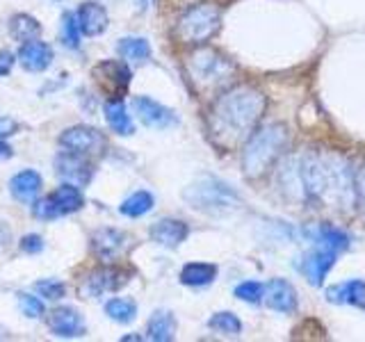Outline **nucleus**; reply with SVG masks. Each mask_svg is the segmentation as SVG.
<instances>
[{
	"instance_id": "6ab92c4d",
	"label": "nucleus",
	"mask_w": 365,
	"mask_h": 342,
	"mask_svg": "<svg viewBox=\"0 0 365 342\" xmlns=\"http://www.w3.org/2000/svg\"><path fill=\"white\" fill-rule=\"evenodd\" d=\"M327 301L359 306L365 311V281L351 279V281H345V283L331 285V288H327Z\"/></svg>"
},
{
	"instance_id": "6e6552de",
	"label": "nucleus",
	"mask_w": 365,
	"mask_h": 342,
	"mask_svg": "<svg viewBox=\"0 0 365 342\" xmlns=\"http://www.w3.org/2000/svg\"><path fill=\"white\" fill-rule=\"evenodd\" d=\"M133 110L140 117V121L146 125V128H155V130H165L171 128V125L178 123V117L174 110L165 108L163 103H158L148 96H135L133 98Z\"/></svg>"
},
{
	"instance_id": "dca6fc26",
	"label": "nucleus",
	"mask_w": 365,
	"mask_h": 342,
	"mask_svg": "<svg viewBox=\"0 0 365 342\" xmlns=\"http://www.w3.org/2000/svg\"><path fill=\"white\" fill-rule=\"evenodd\" d=\"M151 239L160 247H167V249H176L178 244H182L190 235V226L180 219H160L151 226V231H148Z\"/></svg>"
},
{
	"instance_id": "58836bf2",
	"label": "nucleus",
	"mask_w": 365,
	"mask_h": 342,
	"mask_svg": "<svg viewBox=\"0 0 365 342\" xmlns=\"http://www.w3.org/2000/svg\"><path fill=\"white\" fill-rule=\"evenodd\" d=\"M356 194H359V199H361L363 208H365V169L361 171V176L356 180Z\"/></svg>"
},
{
	"instance_id": "f8f14e48",
	"label": "nucleus",
	"mask_w": 365,
	"mask_h": 342,
	"mask_svg": "<svg viewBox=\"0 0 365 342\" xmlns=\"http://www.w3.org/2000/svg\"><path fill=\"white\" fill-rule=\"evenodd\" d=\"M48 331L57 338H80L87 333V324L76 308L60 306L48 315Z\"/></svg>"
},
{
	"instance_id": "1a4fd4ad",
	"label": "nucleus",
	"mask_w": 365,
	"mask_h": 342,
	"mask_svg": "<svg viewBox=\"0 0 365 342\" xmlns=\"http://www.w3.org/2000/svg\"><path fill=\"white\" fill-rule=\"evenodd\" d=\"M55 171L57 176H60L64 182H73V185L83 187L91 180L94 176V169H91V162L80 153H73V151H64L55 157Z\"/></svg>"
},
{
	"instance_id": "0eeeda50",
	"label": "nucleus",
	"mask_w": 365,
	"mask_h": 342,
	"mask_svg": "<svg viewBox=\"0 0 365 342\" xmlns=\"http://www.w3.org/2000/svg\"><path fill=\"white\" fill-rule=\"evenodd\" d=\"M60 146L80 155H94L106 148V137L91 125H71L60 135Z\"/></svg>"
},
{
	"instance_id": "20e7f679",
	"label": "nucleus",
	"mask_w": 365,
	"mask_h": 342,
	"mask_svg": "<svg viewBox=\"0 0 365 342\" xmlns=\"http://www.w3.org/2000/svg\"><path fill=\"white\" fill-rule=\"evenodd\" d=\"M222 26V11L212 3L190 7L176 23V39L187 46L205 43Z\"/></svg>"
},
{
	"instance_id": "a878e982",
	"label": "nucleus",
	"mask_w": 365,
	"mask_h": 342,
	"mask_svg": "<svg viewBox=\"0 0 365 342\" xmlns=\"http://www.w3.org/2000/svg\"><path fill=\"white\" fill-rule=\"evenodd\" d=\"M117 51L125 62L140 64V62H146L148 57H151V43H148L144 37H125L119 41Z\"/></svg>"
},
{
	"instance_id": "ea45409f",
	"label": "nucleus",
	"mask_w": 365,
	"mask_h": 342,
	"mask_svg": "<svg viewBox=\"0 0 365 342\" xmlns=\"http://www.w3.org/2000/svg\"><path fill=\"white\" fill-rule=\"evenodd\" d=\"M7 157H11V148L0 140V160H7Z\"/></svg>"
},
{
	"instance_id": "5701e85b",
	"label": "nucleus",
	"mask_w": 365,
	"mask_h": 342,
	"mask_svg": "<svg viewBox=\"0 0 365 342\" xmlns=\"http://www.w3.org/2000/svg\"><path fill=\"white\" fill-rule=\"evenodd\" d=\"M148 338L155 342H169L176 336V317L169 311H155L148 319Z\"/></svg>"
},
{
	"instance_id": "ddd939ff",
	"label": "nucleus",
	"mask_w": 365,
	"mask_h": 342,
	"mask_svg": "<svg viewBox=\"0 0 365 342\" xmlns=\"http://www.w3.org/2000/svg\"><path fill=\"white\" fill-rule=\"evenodd\" d=\"M262 301L269 308V311L277 313H294L297 311V290L292 288V283H288L285 279H272L265 285V294H262Z\"/></svg>"
},
{
	"instance_id": "393cba45",
	"label": "nucleus",
	"mask_w": 365,
	"mask_h": 342,
	"mask_svg": "<svg viewBox=\"0 0 365 342\" xmlns=\"http://www.w3.org/2000/svg\"><path fill=\"white\" fill-rule=\"evenodd\" d=\"M9 34L21 43H26L30 39H39L41 23L30 14H14L9 19Z\"/></svg>"
},
{
	"instance_id": "c756f323",
	"label": "nucleus",
	"mask_w": 365,
	"mask_h": 342,
	"mask_svg": "<svg viewBox=\"0 0 365 342\" xmlns=\"http://www.w3.org/2000/svg\"><path fill=\"white\" fill-rule=\"evenodd\" d=\"M80 34H83V30H80L78 14L76 11H64V16H62V41H64V46H68V48H78Z\"/></svg>"
},
{
	"instance_id": "c85d7f7f",
	"label": "nucleus",
	"mask_w": 365,
	"mask_h": 342,
	"mask_svg": "<svg viewBox=\"0 0 365 342\" xmlns=\"http://www.w3.org/2000/svg\"><path fill=\"white\" fill-rule=\"evenodd\" d=\"M208 326L222 336H240L242 333V322L233 313H215L208 319Z\"/></svg>"
},
{
	"instance_id": "2eb2a0df",
	"label": "nucleus",
	"mask_w": 365,
	"mask_h": 342,
	"mask_svg": "<svg viewBox=\"0 0 365 342\" xmlns=\"http://www.w3.org/2000/svg\"><path fill=\"white\" fill-rule=\"evenodd\" d=\"M128 244V235L119 228H98V231L91 235V247H94V254L101 260H114L121 251Z\"/></svg>"
},
{
	"instance_id": "423d86ee",
	"label": "nucleus",
	"mask_w": 365,
	"mask_h": 342,
	"mask_svg": "<svg viewBox=\"0 0 365 342\" xmlns=\"http://www.w3.org/2000/svg\"><path fill=\"white\" fill-rule=\"evenodd\" d=\"M130 68L119 60H103L91 68V80L108 98H123L130 87Z\"/></svg>"
},
{
	"instance_id": "412c9836",
	"label": "nucleus",
	"mask_w": 365,
	"mask_h": 342,
	"mask_svg": "<svg viewBox=\"0 0 365 342\" xmlns=\"http://www.w3.org/2000/svg\"><path fill=\"white\" fill-rule=\"evenodd\" d=\"M217 279V265L212 262H187L180 269V283L190 285V288H203L210 285Z\"/></svg>"
},
{
	"instance_id": "39448f33",
	"label": "nucleus",
	"mask_w": 365,
	"mask_h": 342,
	"mask_svg": "<svg viewBox=\"0 0 365 342\" xmlns=\"http://www.w3.org/2000/svg\"><path fill=\"white\" fill-rule=\"evenodd\" d=\"M187 71L192 76V83L199 87H212V85H222L224 80L231 76L233 66L231 62L222 57L212 48H201L194 51L190 62H187Z\"/></svg>"
},
{
	"instance_id": "e433bc0d",
	"label": "nucleus",
	"mask_w": 365,
	"mask_h": 342,
	"mask_svg": "<svg viewBox=\"0 0 365 342\" xmlns=\"http://www.w3.org/2000/svg\"><path fill=\"white\" fill-rule=\"evenodd\" d=\"M11 244V228L5 219H0V254Z\"/></svg>"
},
{
	"instance_id": "7ed1b4c3",
	"label": "nucleus",
	"mask_w": 365,
	"mask_h": 342,
	"mask_svg": "<svg viewBox=\"0 0 365 342\" xmlns=\"http://www.w3.org/2000/svg\"><path fill=\"white\" fill-rule=\"evenodd\" d=\"M285 146H288V130L283 123H269L265 128L251 133L247 137V146L242 153V167L249 178H258L272 167Z\"/></svg>"
},
{
	"instance_id": "473e14b6",
	"label": "nucleus",
	"mask_w": 365,
	"mask_h": 342,
	"mask_svg": "<svg viewBox=\"0 0 365 342\" xmlns=\"http://www.w3.org/2000/svg\"><path fill=\"white\" fill-rule=\"evenodd\" d=\"M32 214L37 217V219L53 222V219H57V217H62V210L57 208V203H55L53 197H46V199L34 201V205H32Z\"/></svg>"
},
{
	"instance_id": "bb28decb",
	"label": "nucleus",
	"mask_w": 365,
	"mask_h": 342,
	"mask_svg": "<svg viewBox=\"0 0 365 342\" xmlns=\"http://www.w3.org/2000/svg\"><path fill=\"white\" fill-rule=\"evenodd\" d=\"M153 203H155L153 194L146 190H140V192H133L130 197L119 205V212L135 219V217H144L146 212H151Z\"/></svg>"
},
{
	"instance_id": "4be33fe9",
	"label": "nucleus",
	"mask_w": 365,
	"mask_h": 342,
	"mask_svg": "<svg viewBox=\"0 0 365 342\" xmlns=\"http://www.w3.org/2000/svg\"><path fill=\"white\" fill-rule=\"evenodd\" d=\"M308 235H311V239L317 247H327L334 251H345L349 247V235L329 224H319L313 231H308Z\"/></svg>"
},
{
	"instance_id": "f3484780",
	"label": "nucleus",
	"mask_w": 365,
	"mask_h": 342,
	"mask_svg": "<svg viewBox=\"0 0 365 342\" xmlns=\"http://www.w3.org/2000/svg\"><path fill=\"white\" fill-rule=\"evenodd\" d=\"M78 23H80V30H83V34H87V37H98V34H103L108 30V11L103 5L98 3H91V0H87V3H83L78 7Z\"/></svg>"
},
{
	"instance_id": "7c9ffc66",
	"label": "nucleus",
	"mask_w": 365,
	"mask_h": 342,
	"mask_svg": "<svg viewBox=\"0 0 365 342\" xmlns=\"http://www.w3.org/2000/svg\"><path fill=\"white\" fill-rule=\"evenodd\" d=\"M262 294H265V285L258 281H245L235 288V296L240 301H247V304H260Z\"/></svg>"
},
{
	"instance_id": "aec40b11",
	"label": "nucleus",
	"mask_w": 365,
	"mask_h": 342,
	"mask_svg": "<svg viewBox=\"0 0 365 342\" xmlns=\"http://www.w3.org/2000/svg\"><path fill=\"white\" fill-rule=\"evenodd\" d=\"M103 114H106L108 125L117 135L128 137V135L135 133V123H133L130 114H128V110H125L121 98H110L106 105H103Z\"/></svg>"
},
{
	"instance_id": "cd10ccee",
	"label": "nucleus",
	"mask_w": 365,
	"mask_h": 342,
	"mask_svg": "<svg viewBox=\"0 0 365 342\" xmlns=\"http://www.w3.org/2000/svg\"><path fill=\"white\" fill-rule=\"evenodd\" d=\"M106 315L119 324H130L137 317V304L133 299H123V296H112L106 304Z\"/></svg>"
},
{
	"instance_id": "9b49d317",
	"label": "nucleus",
	"mask_w": 365,
	"mask_h": 342,
	"mask_svg": "<svg viewBox=\"0 0 365 342\" xmlns=\"http://www.w3.org/2000/svg\"><path fill=\"white\" fill-rule=\"evenodd\" d=\"M336 256H338V251H334V249L315 247L313 251H308V254L302 256L299 271L308 279V283H311V285H322L329 269L334 267Z\"/></svg>"
},
{
	"instance_id": "4468645a",
	"label": "nucleus",
	"mask_w": 365,
	"mask_h": 342,
	"mask_svg": "<svg viewBox=\"0 0 365 342\" xmlns=\"http://www.w3.org/2000/svg\"><path fill=\"white\" fill-rule=\"evenodd\" d=\"M53 48L41 39H30L26 43H21L19 48V62L26 71L41 73L53 64Z\"/></svg>"
},
{
	"instance_id": "9d476101",
	"label": "nucleus",
	"mask_w": 365,
	"mask_h": 342,
	"mask_svg": "<svg viewBox=\"0 0 365 342\" xmlns=\"http://www.w3.org/2000/svg\"><path fill=\"white\" fill-rule=\"evenodd\" d=\"M128 276L130 274L121 267H110V265L98 267L94 271H89V276L83 283V292L87 296H101L106 292H114L128 283Z\"/></svg>"
},
{
	"instance_id": "f704fd0d",
	"label": "nucleus",
	"mask_w": 365,
	"mask_h": 342,
	"mask_svg": "<svg viewBox=\"0 0 365 342\" xmlns=\"http://www.w3.org/2000/svg\"><path fill=\"white\" fill-rule=\"evenodd\" d=\"M19 247H21V251L23 254H39V251H43V237L41 235H34V233H30V235H26L19 242Z\"/></svg>"
},
{
	"instance_id": "b1692460",
	"label": "nucleus",
	"mask_w": 365,
	"mask_h": 342,
	"mask_svg": "<svg viewBox=\"0 0 365 342\" xmlns=\"http://www.w3.org/2000/svg\"><path fill=\"white\" fill-rule=\"evenodd\" d=\"M51 197L55 199L57 208L62 210V214H71V212H78L80 208L85 205V194L80 192L78 185L73 182H64V185L57 187Z\"/></svg>"
},
{
	"instance_id": "a19ab883",
	"label": "nucleus",
	"mask_w": 365,
	"mask_h": 342,
	"mask_svg": "<svg viewBox=\"0 0 365 342\" xmlns=\"http://www.w3.org/2000/svg\"><path fill=\"white\" fill-rule=\"evenodd\" d=\"M137 5H140V9H146V5H148V0H135Z\"/></svg>"
},
{
	"instance_id": "2f4dec72",
	"label": "nucleus",
	"mask_w": 365,
	"mask_h": 342,
	"mask_svg": "<svg viewBox=\"0 0 365 342\" xmlns=\"http://www.w3.org/2000/svg\"><path fill=\"white\" fill-rule=\"evenodd\" d=\"M34 290H37L43 299L57 301L66 294V285L62 281H55V279H41V281L34 283Z\"/></svg>"
},
{
	"instance_id": "72a5a7b5",
	"label": "nucleus",
	"mask_w": 365,
	"mask_h": 342,
	"mask_svg": "<svg viewBox=\"0 0 365 342\" xmlns=\"http://www.w3.org/2000/svg\"><path fill=\"white\" fill-rule=\"evenodd\" d=\"M19 306H21L23 315L30 317V319H39V317L46 313L43 301L39 299V296L28 294V292H21V294H19Z\"/></svg>"
},
{
	"instance_id": "c9c22d12",
	"label": "nucleus",
	"mask_w": 365,
	"mask_h": 342,
	"mask_svg": "<svg viewBox=\"0 0 365 342\" xmlns=\"http://www.w3.org/2000/svg\"><path fill=\"white\" fill-rule=\"evenodd\" d=\"M19 130V123L9 117H0V140H5V137L14 135Z\"/></svg>"
},
{
	"instance_id": "a211bd4d",
	"label": "nucleus",
	"mask_w": 365,
	"mask_h": 342,
	"mask_svg": "<svg viewBox=\"0 0 365 342\" xmlns=\"http://www.w3.org/2000/svg\"><path fill=\"white\" fill-rule=\"evenodd\" d=\"M41 185H43V180H41L39 171L23 169L9 180V192H11V197H14L16 201H21V203H32L34 199L39 197Z\"/></svg>"
},
{
	"instance_id": "4c0bfd02",
	"label": "nucleus",
	"mask_w": 365,
	"mask_h": 342,
	"mask_svg": "<svg viewBox=\"0 0 365 342\" xmlns=\"http://www.w3.org/2000/svg\"><path fill=\"white\" fill-rule=\"evenodd\" d=\"M14 66V55L9 51H0V76H7Z\"/></svg>"
},
{
	"instance_id": "f257e3e1",
	"label": "nucleus",
	"mask_w": 365,
	"mask_h": 342,
	"mask_svg": "<svg viewBox=\"0 0 365 342\" xmlns=\"http://www.w3.org/2000/svg\"><path fill=\"white\" fill-rule=\"evenodd\" d=\"M265 96L251 85H237L217 96L210 108V137L228 148L247 140L265 112Z\"/></svg>"
},
{
	"instance_id": "f03ea898",
	"label": "nucleus",
	"mask_w": 365,
	"mask_h": 342,
	"mask_svg": "<svg viewBox=\"0 0 365 342\" xmlns=\"http://www.w3.org/2000/svg\"><path fill=\"white\" fill-rule=\"evenodd\" d=\"M182 199L192 210L210 214V217H226L235 212L242 199L240 194L228 185V182L215 176H201L182 190Z\"/></svg>"
}]
</instances>
